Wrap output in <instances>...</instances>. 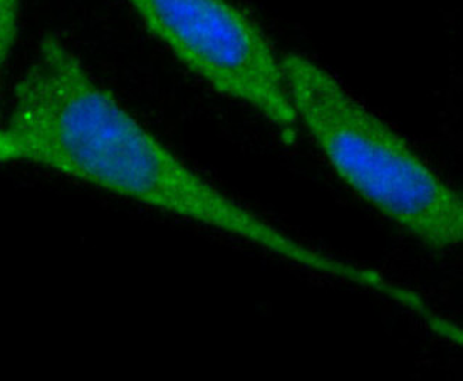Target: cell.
I'll use <instances>...</instances> for the list:
<instances>
[{
	"instance_id": "cell-3",
	"label": "cell",
	"mask_w": 463,
	"mask_h": 381,
	"mask_svg": "<svg viewBox=\"0 0 463 381\" xmlns=\"http://www.w3.org/2000/svg\"><path fill=\"white\" fill-rule=\"evenodd\" d=\"M188 71L279 128L297 122L281 56L266 32L230 0H125Z\"/></svg>"
},
{
	"instance_id": "cell-4",
	"label": "cell",
	"mask_w": 463,
	"mask_h": 381,
	"mask_svg": "<svg viewBox=\"0 0 463 381\" xmlns=\"http://www.w3.org/2000/svg\"><path fill=\"white\" fill-rule=\"evenodd\" d=\"M22 5L24 0H0V91L19 34Z\"/></svg>"
},
{
	"instance_id": "cell-2",
	"label": "cell",
	"mask_w": 463,
	"mask_h": 381,
	"mask_svg": "<svg viewBox=\"0 0 463 381\" xmlns=\"http://www.w3.org/2000/svg\"><path fill=\"white\" fill-rule=\"evenodd\" d=\"M297 122L329 167L383 217L432 250L463 239V203L410 142L306 54L281 56Z\"/></svg>"
},
{
	"instance_id": "cell-1",
	"label": "cell",
	"mask_w": 463,
	"mask_h": 381,
	"mask_svg": "<svg viewBox=\"0 0 463 381\" xmlns=\"http://www.w3.org/2000/svg\"><path fill=\"white\" fill-rule=\"evenodd\" d=\"M0 165H32L217 230L351 284L359 267L304 243L195 172L99 83L61 37H42L0 122Z\"/></svg>"
}]
</instances>
